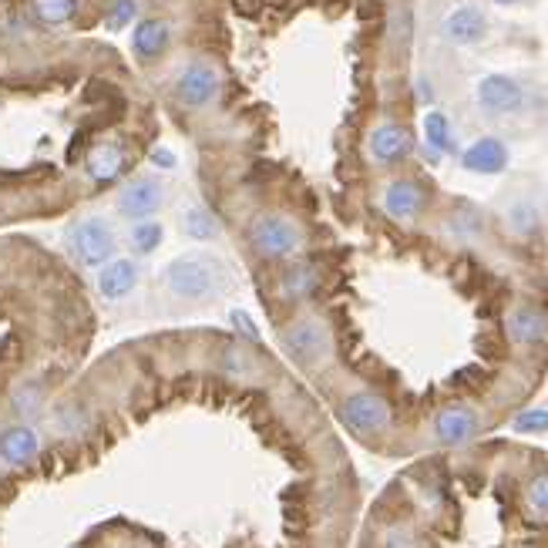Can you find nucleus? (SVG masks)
<instances>
[{"label": "nucleus", "mask_w": 548, "mask_h": 548, "mask_svg": "<svg viewBox=\"0 0 548 548\" xmlns=\"http://www.w3.org/2000/svg\"><path fill=\"white\" fill-rule=\"evenodd\" d=\"M424 142H427V148H431L434 155L451 152V145H454L451 125H448V118H444L441 111H427V115H424Z\"/></svg>", "instance_id": "nucleus-25"}, {"label": "nucleus", "mask_w": 548, "mask_h": 548, "mask_svg": "<svg viewBox=\"0 0 548 548\" xmlns=\"http://www.w3.org/2000/svg\"><path fill=\"white\" fill-rule=\"evenodd\" d=\"M249 249L266 259V263H286L293 259L300 249L306 246V232L293 216L286 212H259V216L249 222Z\"/></svg>", "instance_id": "nucleus-2"}, {"label": "nucleus", "mask_w": 548, "mask_h": 548, "mask_svg": "<svg viewBox=\"0 0 548 548\" xmlns=\"http://www.w3.org/2000/svg\"><path fill=\"white\" fill-rule=\"evenodd\" d=\"M152 165H155V169L172 172L175 165H179V159H175V152H172V148H155V152H152Z\"/></svg>", "instance_id": "nucleus-32"}, {"label": "nucleus", "mask_w": 548, "mask_h": 548, "mask_svg": "<svg viewBox=\"0 0 548 548\" xmlns=\"http://www.w3.org/2000/svg\"><path fill=\"white\" fill-rule=\"evenodd\" d=\"M478 101L488 111H515L522 105V88L512 78H505V74H488L478 85Z\"/></svg>", "instance_id": "nucleus-17"}, {"label": "nucleus", "mask_w": 548, "mask_h": 548, "mask_svg": "<svg viewBox=\"0 0 548 548\" xmlns=\"http://www.w3.org/2000/svg\"><path fill=\"white\" fill-rule=\"evenodd\" d=\"M384 548H417V538L411 535V528L394 525V528H387V535H384Z\"/></svg>", "instance_id": "nucleus-31"}, {"label": "nucleus", "mask_w": 548, "mask_h": 548, "mask_svg": "<svg viewBox=\"0 0 548 548\" xmlns=\"http://www.w3.org/2000/svg\"><path fill=\"white\" fill-rule=\"evenodd\" d=\"M444 34H448L454 44H475L485 37V14L475 11V7H461V11H454L448 21H444Z\"/></svg>", "instance_id": "nucleus-20"}, {"label": "nucleus", "mask_w": 548, "mask_h": 548, "mask_svg": "<svg viewBox=\"0 0 548 548\" xmlns=\"http://www.w3.org/2000/svg\"><path fill=\"white\" fill-rule=\"evenodd\" d=\"M169 44H172V24L169 21H162V17H145V21H138L135 34H132V48L142 61L162 58Z\"/></svg>", "instance_id": "nucleus-14"}, {"label": "nucleus", "mask_w": 548, "mask_h": 548, "mask_svg": "<svg viewBox=\"0 0 548 548\" xmlns=\"http://www.w3.org/2000/svg\"><path fill=\"white\" fill-rule=\"evenodd\" d=\"M34 14L41 24L61 27L78 14V0H34Z\"/></svg>", "instance_id": "nucleus-26"}, {"label": "nucleus", "mask_w": 548, "mask_h": 548, "mask_svg": "<svg viewBox=\"0 0 548 548\" xmlns=\"http://www.w3.org/2000/svg\"><path fill=\"white\" fill-rule=\"evenodd\" d=\"M182 232L189 239H195V243H212V239H219V232H222V226H219V219L212 216V212L206 209V206H189L182 212Z\"/></svg>", "instance_id": "nucleus-22"}, {"label": "nucleus", "mask_w": 548, "mask_h": 548, "mask_svg": "<svg viewBox=\"0 0 548 548\" xmlns=\"http://www.w3.org/2000/svg\"><path fill=\"white\" fill-rule=\"evenodd\" d=\"M162 239H165V232L159 222H152V219L135 222L132 232H128V246H132L135 256H152L155 249L162 246Z\"/></svg>", "instance_id": "nucleus-24"}, {"label": "nucleus", "mask_w": 548, "mask_h": 548, "mask_svg": "<svg viewBox=\"0 0 548 548\" xmlns=\"http://www.w3.org/2000/svg\"><path fill=\"white\" fill-rule=\"evenodd\" d=\"M216 367L232 380H243V384H253V380L263 377V360H259L256 350L246 347V343H226V347H219Z\"/></svg>", "instance_id": "nucleus-12"}, {"label": "nucleus", "mask_w": 548, "mask_h": 548, "mask_svg": "<svg viewBox=\"0 0 548 548\" xmlns=\"http://www.w3.org/2000/svg\"><path fill=\"white\" fill-rule=\"evenodd\" d=\"M219 91H222V74L209 61H189L175 74L172 85V95L182 108H206L219 98Z\"/></svg>", "instance_id": "nucleus-6"}, {"label": "nucleus", "mask_w": 548, "mask_h": 548, "mask_svg": "<svg viewBox=\"0 0 548 548\" xmlns=\"http://www.w3.org/2000/svg\"><path fill=\"white\" fill-rule=\"evenodd\" d=\"M162 202H165V189L159 179H135L118 192L115 206L125 219L142 222L148 216H155V212L162 209Z\"/></svg>", "instance_id": "nucleus-9"}, {"label": "nucleus", "mask_w": 548, "mask_h": 548, "mask_svg": "<svg viewBox=\"0 0 548 548\" xmlns=\"http://www.w3.org/2000/svg\"><path fill=\"white\" fill-rule=\"evenodd\" d=\"M407 152H411V135H407V128L394 125V122L374 128V135H370V155H374L380 165L401 162Z\"/></svg>", "instance_id": "nucleus-16"}, {"label": "nucleus", "mask_w": 548, "mask_h": 548, "mask_svg": "<svg viewBox=\"0 0 548 548\" xmlns=\"http://www.w3.org/2000/svg\"><path fill=\"white\" fill-rule=\"evenodd\" d=\"M162 286L182 303H209L229 286V273L209 253H182L165 263Z\"/></svg>", "instance_id": "nucleus-1"}, {"label": "nucleus", "mask_w": 548, "mask_h": 548, "mask_svg": "<svg viewBox=\"0 0 548 548\" xmlns=\"http://www.w3.org/2000/svg\"><path fill=\"white\" fill-rule=\"evenodd\" d=\"M138 280H142V269L135 259H108L105 266H98V293L108 303L128 300L138 290Z\"/></svg>", "instance_id": "nucleus-11"}, {"label": "nucleus", "mask_w": 548, "mask_h": 548, "mask_svg": "<svg viewBox=\"0 0 548 548\" xmlns=\"http://www.w3.org/2000/svg\"><path fill=\"white\" fill-rule=\"evenodd\" d=\"M64 243H68L71 256L78 259L81 266H105L108 259H115L118 232L105 216H85L71 222Z\"/></svg>", "instance_id": "nucleus-5"}, {"label": "nucleus", "mask_w": 548, "mask_h": 548, "mask_svg": "<svg viewBox=\"0 0 548 548\" xmlns=\"http://www.w3.org/2000/svg\"><path fill=\"white\" fill-rule=\"evenodd\" d=\"M384 209H387V216L411 222L417 212L424 209V192L417 189L414 182H390L384 192Z\"/></svg>", "instance_id": "nucleus-18"}, {"label": "nucleus", "mask_w": 548, "mask_h": 548, "mask_svg": "<svg viewBox=\"0 0 548 548\" xmlns=\"http://www.w3.org/2000/svg\"><path fill=\"white\" fill-rule=\"evenodd\" d=\"M48 424L58 441H85L91 427H95V411L85 401H78V397H68V401H61L51 411Z\"/></svg>", "instance_id": "nucleus-10"}, {"label": "nucleus", "mask_w": 548, "mask_h": 548, "mask_svg": "<svg viewBox=\"0 0 548 548\" xmlns=\"http://www.w3.org/2000/svg\"><path fill=\"white\" fill-rule=\"evenodd\" d=\"M44 404H48V390L37 384V380H34V384L17 387L14 394H11V414L17 417V421H31V417H41Z\"/></svg>", "instance_id": "nucleus-23"}, {"label": "nucleus", "mask_w": 548, "mask_h": 548, "mask_svg": "<svg viewBox=\"0 0 548 548\" xmlns=\"http://www.w3.org/2000/svg\"><path fill=\"white\" fill-rule=\"evenodd\" d=\"M135 17H138L135 0H115V4H111V11H108V27H111V31H122V27L135 24Z\"/></svg>", "instance_id": "nucleus-29"}, {"label": "nucleus", "mask_w": 548, "mask_h": 548, "mask_svg": "<svg viewBox=\"0 0 548 548\" xmlns=\"http://www.w3.org/2000/svg\"><path fill=\"white\" fill-rule=\"evenodd\" d=\"M498 4H518V0H498Z\"/></svg>", "instance_id": "nucleus-33"}, {"label": "nucleus", "mask_w": 548, "mask_h": 548, "mask_svg": "<svg viewBox=\"0 0 548 548\" xmlns=\"http://www.w3.org/2000/svg\"><path fill=\"white\" fill-rule=\"evenodd\" d=\"M317 286H320L317 269L303 266V263L283 269V276H280V296H283V300H290V303L310 300V296L317 293Z\"/></svg>", "instance_id": "nucleus-19"}, {"label": "nucleus", "mask_w": 548, "mask_h": 548, "mask_svg": "<svg viewBox=\"0 0 548 548\" xmlns=\"http://www.w3.org/2000/svg\"><path fill=\"white\" fill-rule=\"evenodd\" d=\"M337 417L360 441H380L390 431V424H394V411H390L387 397H380L377 390H350V394H343L337 404Z\"/></svg>", "instance_id": "nucleus-4"}, {"label": "nucleus", "mask_w": 548, "mask_h": 548, "mask_svg": "<svg viewBox=\"0 0 548 548\" xmlns=\"http://www.w3.org/2000/svg\"><path fill=\"white\" fill-rule=\"evenodd\" d=\"M280 347L296 367L317 370V367L327 364L330 354H333V333L320 317L303 313V317H293L280 330Z\"/></svg>", "instance_id": "nucleus-3"}, {"label": "nucleus", "mask_w": 548, "mask_h": 548, "mask_svg": "<svg viewBox=\"0 0 548 548\" xmlns=\"http://www.w3.org/2000/svg\"><path fill=\"white\" fill-rule=\"evenodd\" d=\"M461 162H464V169H468V172L495 175V172H505V165H508V148L501 145L498 138H478L475 145L464 148Z\"/></svg>", "instance_id": "nucleus-15"}, {"label": "nucleus", "mask_w": 548, "mask_h": 548, "mask_svg": "<svg viewBox=\"0 0 548 548\" xmlns=\"http://www.w3.org/2000/svg\"><path fill=\"white\" fill-rule=\"evenodd\" d=\"M125 169V152L118 145H101L91 152V159L85 162V172H88V179H95V182H111V179H118Z\"/></svg>", "instance_id": "nucleus-21"}, {"label": "nucleus", "mask_w": 548, "mask_h": 548, "mask_svg": "<svg viewBox=\"0 0 548 548\" xmlns=\"http://www.w3.org/2000/svg\"><path fill=\"white\" fill-rule=\"evenodd\" d=\"M478 431H481V417L478 411H471L468 404H451L434 417V438L448 444V448H461V444L475 441Z\"/></svg>", "instance_id": "nucleus-8"}, {"label": "nucleus", "mask_w": 548, "mask_h": 548, "mask_svg": "<svg viewBox=\"0 0 548 548\" xmlns=\"http://www.w3.org/2000/svg\"><path fill=\"white\" fill-rule=\"evenodd\" d=\"M508 337L518 347H538V343L548 340V317L538 306H515L512 317H508Z\"/></svg>", "instance_id": "nucleus-13"}, {"label": "nucleus", "mask_w": 548, "mask_h": 548, "mask_svg": "<svg viewBox=\"0 0 548 548\" xmlns=\"http://www.w3.org/2000/svg\"><path fill=\"white\" fill-rule=\"evenodd\" d=\"M525 508L535 518H548V471H538V475L528 478V485H525Z\"/></svg>", "instance_id": "nucleus-27"}, {"label": "nucleus", "mask_w": 548, "mask_h": 548, "mask_svg": "<svg viewBox=\"0 0 548 548\" xmlns=\"http://www.w3.org/2000/svg\"><path fill=\"white\" fill-rule=\"evenodd\" d=\"M41 451H44V438L31 421H14L0 427V464H4V468L11 471L31 468V464H37V458H41Z\"/></svg>", "instance_id": "nucleus-7"}, {"label": "nucleus", "mask_w": 548, "mask_h": 548, "mask_svg": "<svg viewBox=\"0 0 548 548\" xmlns=\"http://www.w3.org/2000/svg\"><path fill=\"white\" fill-rule=\"evenodd\" d=\"M515 434H545L548 431V411L545 407H532V411H522L512 421Z\"/></svg>", "instance_id": "nucleus-28"}, {"label": "nucleus", "mask_w": 548, "mask_h": 548, "mask_svg": "<svg viewBox=\"0 0 548 548\" xmlns=\"http://www.w3.org/2000/svg\"><path fill=\"white\" fill-rule=\"evenodd\" d=\"M229 323H232V327H236V333H239V337H243V340L259 343V327H256L253 317H249L246 310H232V313H229Z\"/></svg>", "instance_id": "nucleus-30"}]
</instances>
